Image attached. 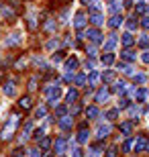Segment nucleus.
Segmentation results:
<instances>
[{"mask_svg": "<svg viewBox=\"0 0 149 157\" xmlns=\"http://www.w3.org/2000/svg\"><path fill=\"white\" fill-rule=\"evenodd\" d=\"M45 94H47V102H49L51 106H55V104H57V100H59V96H61V90H59L57 84H53V86L45 88Z\"/></svg>", "mask_w": 149, "mask_h": 157, "instance_id": "obj_1", "label": "nucleus"}, {"mask_svg": "<svg viewBox=\"0 0 149 157\" xmlns=\"http://www.w3.org/2000/svg\"><path fill=\"white\" fill-rule=\"evenodd\" d=\"M86 37L92 41V43H94V45L102 41V35H100V31H98V29H88V31H86Z\"/></svg>", "mask_w": 149, "mask_h": 157, "instance_id": "obj_2", "label": "nucleus"}, {"mask_svg": "<svg viewBox=\"0 0 149 157\" xmlns=\"http://www.w3.org/2000/svg\"><path fill=\"white\" fill-rule=\"evenodd\" d=\"M17 122H18V117H12L10 118V122H8V127H6L4 128V133H2V139H10V137H12V128H14V127H17Z\"/></svg>", "mask_w": 149, "mask_h": 157, "instance_id": "obj_3", "label": "nucleus"}, {"mask_svg": "<svg viewBox=\"0 0 149 157\" xmlns=\"http://www.w3.org/2000/svg\"><path fill=\"white\" fill-rule=\"evenodd\" d=\"M116 43H119V37H116L115 33H112V35H108V39L104 41V51H112Z\"/></svg>", "mask_w": 149, "mask_h": 157, "instance_id": "obj_4", "label": "nucleus"}, {"mask_svg": "<svg viewBox=\"0 0 149 157\" xmlns=\"http://www.w3.org/2000/svg\"><path fill=\"white\" fill-rule=\"evenodd\" d=\"M90 23L94 25V27H102V25H104L102 12H90Z\"/></svg>", "mask_w": 149, "mask_h": 157, "instance_id": "obj_5", "label": "nucleus"}, {"mask_svg": "<svg viewBox=\"0 0 149 157\" xmlns=\"http://www.w3.org/2000/svg\"><path fill=\"white\" fill-rule=\"evenodd\" d=\"M110 131H112V127H110V124H100V127H98V131H96V137H98V139H106V137L110 135Z\"/></svg>", "mask_w": 149, "mask_h": 157, "instance_id": "obj_6", "label": "nucleus"}, {"mask_svg": "<svg viewBox=\"0 0 149 157\" xmlns=\"http://www.w3.org/2000/svg\"><path fill=\"white\" fill-rule=\"evenodd\" d=\"M84 25H86V14H84V12H78L76 18H74V27L78 31H82V29H84Z\"/></svg>", "mask_w": 149, "mask_h": 157, "instance_id": "obj_7", "label": "nucleus"}, {"mask_svg": "<svg viewBox=\"0 0 149 157\" xmlns=\"http://www.w3.org/2000/svg\"><path fill=\"white\" fill-rule=\"evenodd\" d=\"M23 41V37H21V33H12L10 37H6V47H12V45H18Z\"/></svg>", "mask_w": 149, "mask_h": 157, "instance_id": "obj_8", "label": "nucleus"}, {"mask_svg": "<svg viewBox=\"0 0 149 157\" xmlns=\"http://www.w3.org/2000/svg\"><path fill=\"white\" fill-rule=\"evenodd\" d=\"M65 147H68V143H65V139H63V137L55 139V153H57V155H61V153L65 151Z\"/></svg>", "mask_w": 149, "mask_h": 157, "instance_id": "obj_9", "label": "nucleus"}, {"mask_svg": "<svg viewBox=\"0 0 149 157\" xmlns=\"http://www.w3.org/2000/svg\"><path fill=\"white\" fill-rule=\"evenodd\" d=\"M123 23H125V21H123V17H119V14H112V18L108 21V27H110V29H119Z\"/></svg>", "mask_w": 149, "mask_h": 157, "instance_id": "obj_10", "label": "nucleus"}, {"mask_svg": "<svg viewBox=\"0 0 149 157\" xmlns=\"http://www.w3.org/2000/svg\"><path fill=\"white\" fill-rule=\"evenodd\" d=\"M145 143H147V139H143V137H139L137 141H133V149L135 151H145Z\"/></svg>", "mask_w": 149, "mask_h": 157, "instance_id": "obj_11", "label": "nucleus"}, {"mask_svg": "<svg viewBox=\"0 0 149 157\" xmlns=\"http://www.w3.org/2000/svg\"><path fill=\"white\" fill-rule=\"evenodd\" d=\"M59 128L69 131V128H72V118L69 117H59Z\"/></svg>", "mask_w": 149, "mask_h": 157, "instance_id": "obj_12", "label": "nucleus"}, {"mask_svg": "<svg viewBox=\"0 0 149 157\" xmlns=\"http://www.w3.org/2000/svg\"><path fill=\"white\" fill-rule=\"evenodd\" d=\"M65 100H68V104H72V102H76L78 100V90H68V94H65Z\"/></svg>", "mask_w": 149, "mask_h": 157, "instance_id": "obj_13", "label": "nucleus"}, {"mask_svg": "<svg viewBox=\"0 0 149 157\" xmlns=\"http://www.w3.org/2000/svg\"><path fill=\"white\" fill-rule=\"evenodd\" d=\"M100 61H102V65H112V61H115V55H112L110 51H106V53L102 55V59H100Z\"/></svg>", "mask_w": 149, "mask_h": 157, "instance_id": "obj_14", "label": "nucleus"}, {"mask_svg": "<svg viewBox=\"0 0 149 157\" xmlns=\"http://www.w3.org/2000/svg\"><path fill=\"white\" fill-rule=\"evenodd\" d=\"M88 80H90V86H96L98 80H100V74H98L96 70H90V76H88Z\"/></svg>", "mask_w": 149, "mask_h": 157, "instance_id": "obj_15", "label": "nucleus"}, {"mask_svg": "<svg viewBox=\"0 0 149 157\" xmlns=\"http://www.w3.org/2000/svg\"><path fill=\"white\" fill-rule=\"evenodd\" d=\"M120 55H123V59H127V61H135V59H137V53H133L131 49H125Z\"/></svg>", "mask_w": 149, "mask_h": 157, "instance_id": "obj_16", "label": "nucleus"}, {"mask_svg": "<svg viewBox=\"0 0 149 157\" xmlns=\"http://www.w3.org/2000/svg\"><path fill=\"white\" fill-rule=\"evenodd\" d=\"M76 67H78V59H76V57H69L68 61H65V70H68V71H74Z\"/></svg>", "mask_w": 149, "mask_h": 157, "instance_id": "obj_17", "label": "nucleus"}, {"mask_svg": "<svg viewBox=\"0 0 149 157\" xmlns=\"http://www.w3.org/2000/svg\"><path fill=\"white\" fill-rule=\"evenodd\" d=\"M112 90L119 92V94H125L127 92V82H116L115 86H112Z\"/></svg>", "mask_w": 149, "mask_h": 157, "instance_id": "obj_18", "label": "nucleus"}, {"mask_svg": "<svg viewBox=\"0 0 149 157\" xmlns=\"http://www.w3.org/2000/svg\"><path fill=\"white\" fill-rule=\"evenodd\" d=\"M98 114H100V110H98L96 106H88V108H86V117L88 118H96Z\"/></svg>", "mask_w": 149, "mask_h": 157, "instance_id": "obj_19", "label": "nucleus"}, {"mask_svg": "<svg viewBox=\"0 0 149 157\" xmlns=\"http://www.w3.org/2000/svg\"><path fill=\"white\" fill-rule=\"evenodd\" d=\"M133 43H135V39H133V35H131V33H125V35H123V45H125L127 49H129V47H131Z\"/></svg>", "mask_w": 149, "mask_h": 157, "instance_id": "obj_20", "label": "nucleus"}, {"mask_svg": "<svg viewBox=\"0 0 149 157\" xmlns=\"http://www.w3.org/2000/svg\"><path fill=\"white\" fill-rule=\"evenodd\" d=\"M49 145H51V139L43 135V137H41V139H39V147H41V149H43V151H45V149H49Z\"/></svg>", "mask_w": 149, "mask_h": 157, "instance_id": "obj_21", "label": "nucleus"}, {"mask_svg": "<svg viewBox=\"0 0 149 157\" xmlns=\"http://www.w3.org/2000/svg\"><path fill=\"white\" fill-rule=\"evenodd\" d=\"M120 131H123L125 135H131V131H133V122H131V121L120 122Z\"/></svg>", "mask_w": 149, "mask_h": 157, "instance_id": "obj_22", "label": "nucleus"}, {"mask_svg": "<svg viewBox=\"0 0 149 157\" xmlns=\"http://www.w3.org/2000/svg\"><path fill=\"white\" fill-rule=\"evenodd\" d=\"M4 94H6V96H10V98L17 94V90H14V84H12V82H8V84L4 86Z\"/></svg>", "mask_w": 149, "mask_h": 157, "instance_id": "obj_23", "label": "nucleus"}, {"mask_svg": "<svg viewBox=\"0 0 149 157\" xmlns=\"http://www.w3.org/2000/svg\"><path fill=\"white\" fill-rule=\"evenodd\" d=\"M0 12H2V17H6V18H12V17H14V10H12L10 6H2V8H0Z\"/></svg>", "mask_w": 149, "mask_h": 157, "instance_id": "obj_24", "label": "nucleus"}, {"mask_svg": "<svg viewBox=\"0 0 149 157\" xmlns=\"http://www.w3.org/2000/svg\"><path fill=\"white\" fill-rule=\"evenodd\" d=\"M106 98H108V90H106V88H102V90L96 94V102H104Z\"/></svg>", "mask_w": 149, "mask_h": 157, "instance_id": "obj_25", "label": "nucleus"}, {"mask_svg": "<svg viewBox=\"0 0 149 157\" xmlns=\"http://www.w3.org/2000/svg\"><path fill=\"white\" fill-rule=\"evenodd\" d=\"M135 98H137V102H143V100L147 98V90H145V88L137 90V92H135Z\"/></svg>", "mask_w": 149, "mask_h": 157, "instance_id": "obj_26", "label": "nucleus"}, {"mask_svg": "<svg viewBox=\"0 0 149 157\" xmlns=\"http://www.w3.org/2000/svg\"><path fill=\"white\" fill-rule=\"evenodd\" d=\"M119 70L123 71V74H127V76H133V67L129 63H119Z\"/></svg>", "mask_w": 149, "mask_h": 157, "instance_id": "obj_27", "label": "nucleus"}, {"mask_svg": "<svg viewBox=\"0 0 149 157\" xmlns=\"http://www.w3.org/2000/svg\"><path fill=\"white\" fill-rule=\"evenodd\" d=\"M78 141H80V143H86V141H88V131H86V127L80 128V133H78Z\"/></svg>", "mask_w": 149, "mask_h": 157, "instance_id": "obj_28", "label": "nucleus"}, {"mask_svg": "<svg viewBox=\"0 0 149 157\" xmlns=\"http://www.w3.org/2000/svg\"><path fill=\"white\" fill-rule=\"evenodd\" d=\"M45 114H47V108H45V106H39V108L35 110V118H45Z\"/></svg>", "mask_w": 149, "mask_h": 157, "instance_id": "obj_29", "label": "nucleus"}, {"mask_svg": "<svg viewBox=\"0 0 149 157\" xmlns=\"http://www.w3.org/2000/svg\"><path fill=\"white\" fill-rule=\"evenodd\" d=\"M127 29H129V31H135V29H137V18H135V17H131L129 21H127Z\"/></svg>", "mask_w": 149, "mask_h": 157, "instance_id": "obj_30", "label": "nucleus"}, {"mask_svg": "<svg viewBox=\"0 0 149 157\" xmlns=\"http://www.w3.org/2000/svg\"><path fill=\"white\" fill-rule=\"evenodd\" d=\"M102 80L104 82H112V80H115V71H112V70L104 71V74H102Z\"/></svg>", "mask_w": 149, "mask_h": 157, "instance_id": "obj_31", "label": "nucleus"}, {"mask_svg": "<svg viewBox=\"0 0 149 157\" xmlns=\"http://www.w3.org/2000/svg\"><path fill=\"white\" fill-rule=\"evenodd\" d=\"M133 80H135V84H145V74H133Z\"/></svg>", "mask_w": 149, "mask_h": 157, "instance_id": "obj_32", "label": "nucleus"}, {"mask_svg": "<svg viewBox=\"0 0 149 157\" xmlns=\"http://www.w3.org/2000/svg\"><path fill=\"white\" fill-rule=\"evenodd\" d=\"M18 106H21V108H31V98H29V96H25V98H21Z\"/></svg>", "mask_w": 149, "mask_h": 157, "instance_id": "obj_33", "label": "nucleus"}, {"mask_svg": "<svg viewBox=\"0 0 149 157\" xmlns=\"http://www.w3.org/2000/svg\"><path fill=\"white\" fill-rule=\"evenodd\" d=\"M41 155H43V149L41 147H35V149L29 151V157H41Z\"/></svg>", "mask_w": 149, "mask_h": 157, "instance_id": "obj_34", "label": "nucleus"}, {"mask_svg": "<svg viewBox=\"0 0 149 157\" xmlns=\"http://www.w3.org/2000/svg\"><path fill=\"white\" fill-rule=\"evenodd\" d=\"M86 53L90 55V57H96V53H98L96 45H90V47H86Z\"/></svg>", "mask_w": 149, "mask_h": 157, "instance_id": "obj_35", "label": "nucleus"}, {"mask_svg": "<svg viewBox=\"0 0 149 157\" xmlns=\"http://www.w3.org/2000/svg\"><path fill=\"white\" fill-rule=\"evenodd\" d=\"M116 117H119V110H116V108H112V110L106 112V118H108V121H115Z\"/></svg>", "mask_w": 149, "mask_h": 157, "instance_id": "obj_36", "label": "nucleus"}, {"mask_svg": "<svg viewBox=\"0 0 149 157\" xmlns=\"http://www.w3.org/2000/svg\"><path fill=\"white\" fill-rule=\"evenodd\" d=\"M84 84H86V76H84V74L76 76V86H84Z\"/></svg>", "mask_w": 149, "mask_h": 157, "instance_id": "obj_37", "label": "nucleus"}, {"mask_svg": "<svg viewBox=\"0 0 149 157\" xmlns=\"http://www.w3.org/2000/svg\"><path fill=\"white\" fill-rule=\"evenodd\" d=\"M139 47H143V49H145V47H149V37L147 35H143L141 39H139Z\"/></svg>", "mask_w": 149, "mask_h": 157, "instance_id": "obj_38", "label": "nucleus"}, {"mask_svg": "<svg viewBox=\"0 0 149 157\" xmlns=\"http://www.w3.org/2000/svg\"><path fill=\"white\" fill-rule=\"evenodd\" d=\"M119 108H120V110L129 108V100H127V98H120V100H119Z\"/></svg>", "mask_w": 149, "mask_h": 157, "instance_id": "obj_39", "label": "nucleus"}, {"mask_svg": "<svg viewBox=\"0 0 149 157\" xmlns=\"http://www.w3.org/2000/svg\"><path fill=\"white\" fill-rule=\"evenodd\" d=\"M55 114L57 117H65V106H55Z\"/></svg>", "mask_w": 149, "mask_h": 157, "instance_id": "obj_40", "label": "nucleus"}, {"mask_svg": "<svg viewBox=\"0 0 149 157\" xmlns=\"http://www.w3.org/2000/svg\"><path fill=\"white\" fill-rule=\"evenodd\" d=\"M61 57H63V55H61V53H53V55H51V61H53V63H59V61H61Z\"/></svg>", "mask_w": 149, "mask_h": 157, "instance_id": "obj_41", "label": "nucleus"}, {"mask_svg": "<svg viewBox=\"0 0 149 157\" xmlns=\"http://www.w3.org/2000/svg\"><path fill=\"white\" fill-rule=\"evenodd\" d=\"M41 137H43V128H37V131L33 133V139H35V141H39Z\"/></svg>", "mask_w": 149, "mask_h": 157, "instance_id": "obj_42", "label": "nucleus"}, {"mask_svg": "<svg viewBox=\"0 0 149 157\" xmlns=\"http://www.w3.org/2000/svg\"><path fill=\"white\" fill-rule=\"evenodd\" d=\"M123 149H125V151H131V149H133V141H131V139H127V141H125V145H123Z\"/></svg>", "mask_w": 149, "mask_h": 157, "instance_id": "obj_43", "label": "nucleus"}, {"mask_svg": "<svg viewBox=\"0 0 149 157\" xmlns=\"http://www.w3.org/2000/svg\"><path fill=\"white\" fill-rule=\"evenodd\" d=\"M106 157H116V147H110V149H106Z\"/></svg>", "mask_w": 149, "mask_h": 157, "instance_id": "obj_44", "label": "nucleus"}, {"mask_svg": "<svg viewBox=\"0 0 149 157\" xmlns=\"http://www.w3.org/2000/svg\"><path fill=\"white\" fill-rule=\"evenodd\" d=\"M57 45H59V41H57V39H51L49 43H47V47H49V49H55Z\"/></svg>", "mask_w": 149, "mask_h": 157, "instance_id": "obj_45", "label": "nucleus"}, {"mask_svg": "<svg viewBox=\"0 0 149 157\" xmlns=\"http://www.w3.org/2000/svg\"><path fill=\"white\" fill-rule=\"evenodd\" d=\"M141 61H143V63H149V51H145L143 55H141Z\"/></svg>", "mask_w": 149, "mask_h": 157, "instance_id": "obj_46", "label": "nucleus"}, {"mask_svg": "<svg viewBox=\"0 0 149 157\" xmlns=\"http://www.w3.org/2000/svg\"><path fill=\"white\" fill-rule=\"evenodd\" d=\"M72 157H82V149H72Z\"/></svg>", "mask_w": 149, "mask_h": 157, "instance_id": "obj_47", "label": "nucleus"}, {"mask_svg": "<svg viewBox=\"0 0 149 157\" xmlns=\"http://www.w3.org/2000/svg\"><path fill=\"white\" fill-rule=\"evenodd\" d=\"M141 25H143V29H147V31H149V17H145L143 21H141Z\"/></svg>", "mask_w": 149, "mask_h": 157, "instance_id": "obj_48", "label": "nucleus"}, {"mask_svg": "<svg viewBox=\"0 0 149 157\" xmlns=\"http://www.w3.org/2000/svg\"><path fill=\"white\" fill-rule=\"evenodd\" d=\"M35 84H37V78H33V80L29 82V88H31V90H35Z\"/></svg>", "mask_w": 149, "mask_h": 157, "instance_id": "obj_49", "label": "nucleus"}, {"mask_svg": "<svg viewBox=\"0 0 149 157\" xmlns=\"http://www.w3.org/2000/svg\"><path fill=\"white\" fill-rule=\"evenodd\" d=\"M116 10H119V4H112V6H110V12H112V14H116Z\"/></svg>", "mask_w": 149, "mask_h": 157, "instance_id": "obj_50", "label": "nucleus"}, {"mask_svg": "<svg viewBox=\"0 0 149 157\" xmlns=\"http://www.w3.org/2000/svg\"><path fill=\"white\" fill-rule=\"evenodd\" d=\"M131 117H139V110H137V108H135V106H133V108H131Z\"/></svg>", "mask_w": 149, "mask_h": 157, "instance_id": "obj_51", "label": "nucleus"}, {"mask_svg": "<svg viewBox=\"0 0 149 157\" xmlns=\"http://www.w3.org/2000/svg\"><path fill=\"white\" fill-rule=\"evenodd\" d=\"M145 151H149V141H147V143H145Z\"/></svg>", "mask_w": 149, "mask_h": 157, "instance_id": "obj_52", "label": "nucleus"}, {"mask_svg": "<svg viewBox=\"0 0 149 157\" xmlns=\"http://www.w3.org/2000/svg\"><path fill=\"white\" fill-rule=\"evenodd\" d=\"M88 2H94V0H84V4H88Z\"/></svg>", "mask_w": 149, "mask_h": 157, "instance_id": "obj_53", "label": "nucleus"}, {"mask_svg": "<svg viewBox=\"0 0 149 157\" xmlns=\"http://www.w3.org/2000/svg\"><path fill=\"white\" fill-rule=\"evenodd\" d=\"M59 157H63V153H61V155H59Z\"/></svg>", "mask_w": 149, "mask_h": 157, "instance_id": "obj_54", "label": "nucleus"}, {"mask_svg": "<svg viewBox=\"0 0 149 157\" xmlns=\"http://www.w3.org/2000/svg\"><path fill=\"white\" fill-rule=\"evenodd\" d=\"M108 2H112V0H108Z\"/></svg>", "mask_w": 149, "mask_h": 157, "instance_id": "obj_55", "label": "nucleus"}]
</instances>
